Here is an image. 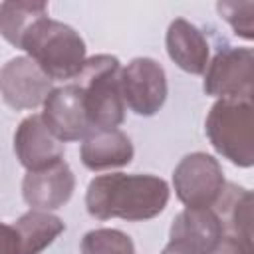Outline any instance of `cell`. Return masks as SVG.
<instances>
[{"label":"cell","mask_w":254,"mask_h":254,"mask_svg":"<svg viewBox=\"0 0 254 254\" xmlns=\"http://www.w3.org/2000/svg\"><path fill=\"white\" fill-rule=\"evenodd\" d=\"M167 181L155 175L111 173L95 177L85 192V208L97 220H147L161 214L169 202Z\"/></svg>","instance_id":"6da1fadb"},{"label":"cell","mask_w":254,"mask_h":254,"mask_svg":"<svg viewBox=\"0 0 254 254\" xmlns=\"http://www.w3.org/2000/svg\"><path fill=\"white\" fill-rule=\"evenodd\" d=\"M20 50L54 81L73 79L83 67L85 42L67 24L48 16L36 20L20 42Z\"/></svg>","instance_id":"7a4b0ae2"},{"label":"cell","mask_w":254,"mask_h":254,"mask_svg":"<svg viewBox=\"0 0 254 254\" xmlns=\"http://www.w3.org/2000/svg\"><path fill=\"white\" fill-rule=\"evenodd\" d=\"M83 93L87 119L93 131L117 129L125 119V101L121 91V64L115 56L99 54L87 58L73 77Z\"/></svg>","instance_id":"3957f363"},{"label":"cell","mask_w":254,"mask_h":254,"mask_svg":"<svg viewBox=\"0 0 254 254\" xmlns=\"http://www.w3.org/2000/svg\"><path fill=\"white\" fill-rule=\"evenodd\" d=\"M252 99H218L204 123L206 137L216 153L238 167L254 165Z\"/></svg>","instance_id":"277c9868"},{"label":"cell","mask_w":254,"mask_h":254,"mask_svg":"<svg viewBox=\"0 0 254 254\" xmlns=\"http://www.w3.org/2000/svg\"><path fill=\"white\" fill-rule=\"evenodd\" d=\"M173 187L187 208H212L226 181L220 163L212 155L196 151L179 161L173 171Z\"/></svg>","instance_id":"5b68a950"},{"label":"cell","mask_w":254,"mask_h":254,"mask_svg":"<svg viewBox=\"0 0 254 254\" xmlns=\"http://www.w3.org/2000/svg\"><path fill=\"white\" fill-rule=\"evenodd\" d=\"M254 54L250 48H224L204 69V91L218 99H252Z\"/></svg>","instance_id":"8992f818"},{"label":"cell","mask_w":254,"mask_h":254,"mask_svg":"<svg viewBox=\"0 0 254 254\" xmlns=\"http://www.w3.org/2000/svg\"><path fill=\"white\" fill-rule=\"evenodd\" d=\"M123 101L137 115H155L167 99V75L153 58H135L121 67Z\"/></svg>","instance_id":"52a82bcc"},{"label":"cell","mask_w":254,"mask_h":254,"mask_svg":"<svg viewBox=\"0 0 254 254\" xmlns=\"http://www.w3.org/2000/svg\"><path fill=\"white\" fill-rule=\"evenodd\" d=\"M42 121L50 133L64 141H79L93 133L87 119L83 93L75 83L54 87L44 101Z\"/></svg>","instance_id":"ba28073f"},{"label":"cell","mask_w":254,"mask_h":254,"mask_svg":"<svg viewBox=\"0 0 254 254\" xmlns=\"http://www.w3.org/2000/svg\"><path fill=\"white\" fill-rule=\"evenodd\" d=\"M52 89V79L28 56L12 58L0 69V95L16 111L44 105Z\"/></svg>","instance_id":"9c48e42d"},{"label":"cell","mask_w":254,"mask_h":254,"mask_svg":"<svg viewBox=\"0 0 254 254\" xmlns=\"http://www.w3.org/2000/svg\"><path fill=\"white\" fill-rule=\"evenodd\" d=\"M75 190V175L62 159L46 169L28 171L22 181V196L36 210H54L64 206Z\"/></svg>","instance_id":"30bf717a"},{"label":"cell","mask_w":254,"mask_h":254,"mask_svg":"<svg viewBox=\"0 0 254 254\" xmlns=\"http://www.w3.org/2000/svg\"><path fill=\"white\" fill-rule=\"evenodd\" d=\"M14 153L24 169L40 171L64 159V143L50 133L42 115H30L14 133Z\"/></svg>","instance_id":"8fae6325"},{"label":"cell","mask_w":254,"mask_h":254,"mask_svg":"<svg viewBox=\"0 0 254 254\" xmlns=\"http://www.w3.org/2000/svg\"><path fill=\"white\" fill-rule=\"evenodd\" d=\"M171 242H179L196 254H208L224 236L220 218L212 208H185L171 224Z\"/></svg>","instance_id":"7c38bea8"},{"label":"cell","mask_w":254,"mask_h":254,"mask_svg":"<svg viewBox=\"0 0 254 254\" xmlns=\"http://www.w3.org/2000/svg\"><path fill=\"white\" fill-rule=\"evenodd\" d=\"M165 46L169 58L187 73L200 75L204 73L208 65V42L202 36V32L187 22L185 18H177L169 24L167 36H165Z\"/></svg>","instance_id":"4fadbf2b"},{"label":"cell","mask_w":254,"mask_h":254,"mask_svg":"<svg viewBox=\"0 0 254 254\" xmlns=\"http://www.w3.org/2000/svg\"><path fill=\"white\" fill-rule=\"evenodd\" d=\"M133 143L119 129L93 131L81 143L79 157L89 171H105L113 167H125L133 159Z\"/></svg>","instance_id":"5bb4252c"},{"label":"cell","mask_w":254,"mask_h":254,"mask_svg":"<svg viewBox=\"0 0 254 254\" xmlns=\"http://www.w3.org/2000/svg\"><path fill=\"white\" fill-rule=\"evenodd\" d=\"M216 216L220 218L222 230L226 236L240 240L246 248L254 250L252 242V192L236 187L226 185L218 202L212 206Z\"/></svg>","instance_id":"9a60e30c"},{"label":"cell","mask_w":254,"mask_h":254,"mask_svg":"<svg viewBox=\"0 0 254 254\" xmlns=\"http://www.w3.org/2000/svg\"><path fill=\"white\" fill-rule=\"evenodd\" d=\"M12 226L18 238L16 254H40L65 230V224L60 216L36 208L24 212Z\"/></svg>","instance_id":"2e32d148"},{"label":"cell","mask_w":254,"mask_h":254,"mask_svg":"<svg viewBox=\"0 0 254 254\" xmlns=\"http://www.w3.org/2000/svg\"><path fill=\"white\" fill-rule=\"evenodd\" d=\"M48 16V4L46 2H26V0H16V2H2L0 4V36L20 48V42L24 34L30 30V26Z\"/></svg>","instance_id":"e0dca14e"},{"label":"cell","mask_w":254,"mask_h":254,"mask_svg":"<svg viewBox=\"0 0 254 254\" xmlns=\"http://www.w3.org/2000/svg\"><path fill=\"white\" fill-rule=\"evenodd\" d=\"M81 254H135V244L117 228H95L81 238Z\"/></svg>","instance_id":"ac0fdd59"},{"label":"cell","mask_w":254,"mask_h":254,"mask_svg":"<svg viewBox=\"0 0 254 254\" xmlns=\"http://www.w3.org/2000/svg\"><path fill=\"white\" fill-rule=\"evenodd\" d=\"M216 10L232 26L236 36L244 40L254 38V2H218Z\"/></svg>","instance_id":"d6986e66"},{"label":"cell","mask_w":254,"mask_h":254,"mask_svg":"<svg viewBox=\"0 0 254 254\" xmlns=\"http://www.w3.org/2000/svg\"><path fill=\"white\" fill-rule=\"evenodd\" d=\"M254 250H250V248H246L240 240H236V238H232V236H222L220 238V242L208 252V254H252Z\"/></svg>","instance_id":"ffe728a7"},{"label":"cell","mask_w":254,"mask_h":254,"mask_svg":"<svg viewBox=\"0 0 254 254\" xmlns=\"http://www.w3.org/2000/svg\"><path fill=\"white\" fill-rule=\"evenodd\" d=\"M18 252V238L14 226L0 222V254H16Z\"/></svg>","instance_id":"44dd1931"},{"label":"cell","mask_w":254,"mask_h":254,"mask_svg":"<svg viewBox=\"0 0 254 254\" xmlns=\"http://www.w3.org/2000/svg\"><path fill=\"white\" fill-rule=\"evenodd\" d=\"M161 254H196V252H192L190 248H187V246H183V244H179V242H171V240H169V244L163 248Z\"/></svg>","instance_id":"7402d4cb"}]
</instances>
